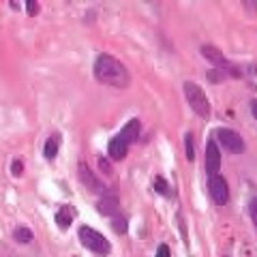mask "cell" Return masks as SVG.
Wrapping results in <instances>:
<instances>
[{
    "label": "cell",
    "mask_w": 257,
    "mask_h": 257,
    "mask_svg": "<svg viewBox=\"0 0 257 257\" xmlns=\"http://www.w3.org/2000/svg\"><path fill=\"white\" fill-rule=\"evenodd\" d=\"M94 77H96V82H101L105 86H114V88H126L131 84L128 69L111 54H101L94 60Z\"/></svg>",
    "instance_id": "6da1fadb"
},
{
    "label": "cell",
    "mask_w": 257,
    "mask_h": 257,
    "mask_svg": "<svg viewBox=\"0 0 257 257\" xmlns=\"http://www.w3.org/2000/svg\"><path fill=\"white\" fill-rule=\"evenodd\" d=\"M182 88H184V96H187V103L191 105V109L204 120L210 118V101H208L206 92L202 90V86H197L195 82H184Z\"/></svg>",
    "instance_id": "7a4b0ae2"
},
{
    "label": "cell",
    "mask_w": 257,
    "mask_h": 257,
    "mask_svg": "<svg viewBox=\"0 0 257 257\" xmlns=\"http://www.w3.org/2000/svg\"><path fill=\"white\" fill-rule=\"evenodd\" d=\"M77 236H79V242H82L86 248H90L92 253H99V255H109L111 251V244H109V240L99 234L96 229L92 227H86V225H82L77 231Z\"/></svg>",
    "instance_id": "3957f363"
},
{
    "label": "cell",
    "mask_w": 257,
    "mask_h": 257,
    "mask_svg": "<svg viewBox=\"0 0 257 257\" xmlns=\"http://www.w3.org/2000/svg\"><path fill=\"white\" fill-rule=\"evenodd\" d=\"M216 140H219L221 146L227 152H231V155L244 152V140L240 138V133L231 131V128H219V131H216Z\"/></svg>",
    "instance_id": "277c9868"
},
{
    "label": "cell",
    "mask_w": 257,
    "mask_h": 257,
    "mask_svg": "<svg viewBox=\"0 0 257 257\" xmlns=\"http://www.w3.org/2000/svg\"><path fill=\"white\" fill-rule=\"evenodd\" d=\"M202 56H204V58L210 62V64H214L216 69L225 71V73H231V75H238V71L231 67V62L225 58L219 47H214V45H204V47H202Z\"/></svg>",
    "instance_id": "5b68a950"
},
{
    "label": "cell",
    "mask_w": 257,
    "mask_h": 257,
    "mask_svg": "<svg viewBox=\"0 0 257 257\" xmlns=\"http://www.w3.org/2000/svg\"><path fill=\"white\" fill-rule=\"evenodd\" d=\"M208 189H210V197H212L214 204L225 206L229 202V187H227V182H225L223 176H210Z\"/></svg>",
    "instance_id": "8992f818"
},
{
    "label": "cell",
    "mask_w": 257,
    "mask_h": 257,
    "mask_svg": "<svg viewBox=\"0 0 257 257\" xmlns=\"http://www.w3.org/2000/svg\"><path fill=\"white\" fill-rule=\"evenodd\" d=\"M219 170H221V150L219 144L210 140L206 146V172L210 176H219Z\"/></svg>",
    "instance_id": "52a82bcc"
},
{
    "label": "cell",
    "mask_w": 257,
    "mask_h": 257,
    "mask_svg": "<svg viewBox=\"0 0 257 257\" xmlns=\"http://www.w3.org/2000/svg\"><path fill=\"white\" fill-rule=\"evenodd\" d=\"M77 174H79V180H82L84 187H88L90 191H96V193H105V184L96 178L86 163H79L77 165Z\"/></svg>",
    "instance_id": "ba28073f"
},
{
    "label": "cell",
    "mask_w": 257,
    "mask_h": 257,
    "mask_svg": "<svg viewBox=\"0 0 257 257\" xmlns=\"http://www.w3.org/2000/svg\"><path fill=\"white\" fill-rule=\"evenodd\" d=\"M140 120L138 118H133V120H128V122L122 126V131H120V135L118 138L122 140L124 144H128V146H131L133 142H138V135H140Z\"/></svg>",
    "instance_id": "9c48e42d"
},
{
    "label": "cell",
    "mask_w": 257,
    "mask_h": 257,
    "mask_svg": "<svg viewBox=\"0 0 257 257\" xmlns=\"http://www.w3.org/2000/svg\"><path fill=\"white\" fill-rule=\"evenodd\" d=\"M96 208H99V212L105 214V216H116L120 202H118V197L114 195V193H109V195H103V199L96 204Z\"/></svg>",
    "instance_id": "30bf717a"
},
{
    "label": "cell",
    "mask_w": 257,
    "mask_h": 257,
    "mask_svg": "<svg viewBox=\"0 0 257 257\" xmlns=\"http://www.w3.org/2000/svg\"><path fill=\"white\" fill-rule=\"evenodd\" d=\"M107 150H109V157H111V159H114V161H120V159H124V157H126L128 144H124V142L116 135V138H111Z\"/></svg>",
    "instance_id": "8fae6325"
},
{
    "label": "cell",
    "mask_w": 257,
    "mask_h": 257,
    "mask_svg": "<svg viewBox=\"0 0 257 257\" xmlns=\"http://www.w3.org/2000/svg\"><path fill=\"white\" fill-rule=\"evenodd\" d=\"M73 216H75V210H73V208L64 206V208H60V210L56 212V225H58V227H62V229H67L69 225L73 223Z\"/></svg>",
    "instance_id": "7c38bea8"
},
{
    "label": "cell",
    "mask_w": 257,
    "mask_h": 257,
    "mask_svg": "<svg viewBox=\"0 0 257 257\" xmlns=\"http://www.w3.org/2000/svg\"><path fill=\"white\" fill-rule=\"evenodd\" d=\"M58 148H60V135L54 133V135H50V138H47V142H45V148H43L45 159H54L56 155H58Z\"/></svg>",
    "instance_id": "4fadbf2b"
},
{
    "label": "cell",
    "mask_w": 257,
    "mask_h": 257,
    "mask_svg": "<svg viewBox=\"0 0 257 257\" xmlns=\"http://www.w3.org/2000/svg\"><path fill=\"white\" fill-rule=\"evenodd\" d=\"M13 238L18 240V242H30V240H32V231L28 227H18L13 231Z\"/></svg>",
    "instance_id": "5bb4252c"
},
{
    "label": "cell",
    "mask_w": 257,
    "mask_h": 257,
    "mask_svg": "<svg viewBox=\"0 0 257 257\" xmlns=\"http://www.w3.org/2000/svg\"><path fill=\"white\" fill-rule=\"evenodd\" d=\"M111 227H114L118 234H126V221H124L120 214H116V219L111 221Z\"/></svg>",
    "instance_id": "9a60e30c"
},
{
    "label": "cell",
    "mask_w": 257,
    "mask_h": 257,
    "mask_svg": "<svg viewBox=\"0 0 257 257\" xmlns=\"http://www.w3.org/2000/svg\"><path fill=\"white\" fill-rule=\"evenodd\" d=\"M248 214H251V221H253L255 229H257V197H253L251 204H248Z\"/></svg>",
    "instance_id": "2e32d148"
},
{
    "label": "cell",
    "mask_w": 257,
    "mask_h": 257,
    "mask_svg": "<svg viewBox=\"0 0 257 257\" xmlns=\"http://www.w3.org/2000/svg\"><path fill=\"white\" fill-rule=\"evenodd\" d=\"M184 144H187V159L193 161V159H195V150H193V138H191V135L184 138Z\"/></svg>",
    "instance_id": "e0dca14e"
},
{
    "label": "cell",
    "mask_w": 257,
    "mask_h": 257,
    "mask_svg": "<svg viewBox=\"0 0 257 257\" xmlns=\"http://www.w3.org/2000/svg\"><path fill=\"white\" fill-rule=\"evenodd\" d=\"M157 257H172V248L167 246V244H161L157 248Z\"/></svg>",
    "instance_id": "ac0fdd59"
},
{
    "label": "cell",
    "mask_w": 257,
    "mask_h": 257,
    "mask_svg": "<svg viewBox=\"0 0 257 257\" xmlns=\"http://www.w3.org/2000/svg\"><path fill=\"white\" fill-rule=\"evenodd\" d=\"M26 7H28V15H37L39 13V3H35V0H28Z\"/></svg>",
    "instance_id": "d6986e66"
},
{
    "label": "cell",
    "mask_w": 257,
    "mask_h": 257,
    "mask_svg": "<svg viewBox=\"0 0 257 257\" xmlns=\"http://www.w3.org/2000/svg\"><path fill=\"white\" fill-rule=\"evenodd\" d=\"M155 189H157V191H161V193H165V191H167L165 180H163V178H155Z\"/></svg>",
    "instance_id": "ffe728a7"
},
{
    "label": "cell",
    "mask_w": 257,
    "mask_h": 257,
    "mask_svg": "<svg viewBox=\"0 0 257 257\" xmlns=\"http://www.w3.org/2000/svg\"><path fill=\"white\" fill-rule=\"evenodd\" d=\"M15 176L22 174V161H13V170H11Z\"/></svg>",
    "instance_id": "44dd1931"
},
{
    "label": "cell",
    "mask_w": 257,
    "mask_h": 257,
    "mask_svg": "<svg viewBox=\"0 0 257 257\" xmlns=\"http://www.w3.org/2000/svg\"><path fill=\"white\" fill-rule=\"evenodd\" d=\"M99 165H101V170H105L109 174V165H107V159H99Z\"/></svg>",
    "instance_id": "7402d4cb"
},
{
    "label": "cell",
    "mask_w": 257,
    "mask_h": 257,
    "mask_svg": "<svg viewBox=\"0 0 257 257\" xmlns=\"http://www.w3.org/2000/svg\"><path fill=\"white\" fill-rule=\"evenodd\" d=\"M251 114H253V118L257 120V101H251Z\"/></svg>",
    "instance_id": "603a6c76"
}]
</instances>
